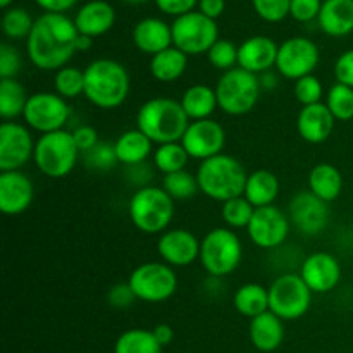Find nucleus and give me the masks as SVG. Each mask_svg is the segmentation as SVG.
Instances as JSON below:
<instances>
[{"instance_id":"bb28decb","label":"nucleus","mask_w":353,"mask_h":353,"mask_svg":"<svg viewBox=\"0 0 353 353\" xmlns=\"http://www.w3.org/2000/svg\"><path fill=\"white\" fill-rule=\"evenodd\" d=\"M152 147H154V143L140 130L124 131L114 141L117 162L124 164L126 168L147 162V159L152 155V150H154Z\"/></svg>"},{"instance_id":"4d7b16f0","label":"nucleus","mask_w":353,"mask_h":353,"mask_svg":"<svg viewBox=\"0 0 353 353\" xmlns=\"http://www.w3.org/2000/svg\"><path fill=\"white\" fill-rule=\"evenodd\" d=\"M93 45V38H90V37H85V34H79V38H78V52L79 50H90V47H92Z\"/></svg>"},{"instance_id":"423d86ee","label":"nucleus","mask_w":353,"mask_h":353,"mask_svg":"<svg viewBox=\"0 0 353 353\" xmlns=\"http://www.w3.org/2000/svg\"><path fill=\"white\" fill-rule=\"evenodd\" d=\"M243 259V243L231 228H214L200 240V264L210 278L233 274Z\"/></svg>"},{"instance_id":"4468645a","label":"nucleus","mask_w":353,"mask_h":353,"mask_svg":"<svg viewBox=\"0 0 353 353\" xmlns=\"http://www.w3.org/2000/svg\"><path fill=\"white\" fill-rule=\"evenodd\" d=\"M34 145L30 128L16 121L0 124V171H23L33 161Z\"/></svg>"},{"instance_id":"f3484780","label":"nucleus","mask_w":353,"mask_h":353,"mask_svg":"<svg viewBox=\"0 0 353 353\" xmlns=\"http://www.w3.org/2000/svg\"><path fill=\"white\" fill-rule=\"evenodd\" d=\"M181 145L188 152L190 159L203 162L223 154L226 145V131L221 123L214 119L192 121L183 134Z\"/></svg>"},{"instance_id":"aec40b11","label":"nucleus","mask_w":353,"mask_h":353,"mask_svg":"<svg viewBox=\"0 0 353 353\" xmlns=\"http://www.w3.org/2000/svg\"><path fill=\"white\" fill-rule=\"evenodd\" d=\"M34 186L23 171H0V210L6 216H19L30 209Z\"/></svg>"},{"instance_id":"b1692460","label":"nucleus","mask_w":353,"mask_h":353,"mask_svg":"<svg viewBox=\"0 0 353 353\" xmlns=\"http://www.w3.org/2000/svg\"><path fill=\"white\" fill-rule=\"evenodd\" d=\"M116 23V10L105 0H92L78 10L74 24L79 34L97 38L110 31Z\"/></svg>"},{"instance_id":"7ed1b4c3","label":"nucleus","mask_w":353,"mask_h":353,"mask_svg":"<svg viewBox=\"0 0 353 353\" xmlns=\"http://www.w3.org/2000/svg\"><path fill=\"white\" fill-rule=\"evenodd\" d=\"M190 123L181 102L169 97L147 100L137 114V130L155 145L181 141Z\"/></svg>"},{"instance_id":"6ab92c4d","label":"nucleus","mask_w":353,"mask_h":353,"mask_svg":"<svg viewBox=\"0 0 353 353\" xmlns=\"http://www.w3.org/2000/svg\"><path fill=\"white\" fill-rule=\"evenodd\" d=\"M300 276L312 293L333 292L341 281V264L330 252H314L303 259Z\"/></svg>"},{"instance_id":"de8ad7c7","label":"nucleus","mask_w":353,"mask_h":353,"mask_svg":"<svg viewBox=\"0 0 353 353\" xmlns=\"http://www.w3.org/2000/svg\"><path fill=\"white\" fill-rule=\"evenodd\" d=\"M107 300L112 307L116 309H128V307L133 305L137 302V296H134L133 290L128 283H117L107 293Z\"/></svg>"},{"instance_id":"3c124183","label":"nucleus","mask_w":353,"mask_h":353,"mask_svg":"<svg viewBox=\"0 0 353 353\" xmlns=\"http://www.w3.org/2000/svg\"><path fill=\"white\" fill-rule=\"evenodd\" d=\"M159 9L169 16H185V14L193 12L199 0H155Z\"/></svg>"},{"instance_id":"6e6552de","label":"nucleus","mask_w":353,"mask_h":353,"mask_svg":"<svg viewBox=\"0 0 353 353\" xmlns=\"http://www.w3.org/2000/svg\"><path fill=\"white\" fill-rule=\"evenodd\" d=\"M81 152L72 138V131H54L40 134L34 145L33 162L38 171L47 178H64L78 164Z\"/></svg>"},{"instance_id":"5701e85b","label":"nucleus","mask_w":353,"mask_h":353,"mask_svg":"<svg viewBox=\"0 0 353 353\" xmlns=\"http://www.w3.org/2000/svg\"><path fill=\"white\" fill-rule=\"evenodd\" d=\"M133 43L138 50L154 57L165 48L172 47L171 26L157 17H145L134 24Z\"/></svg>"},{"instance_id":"72a5a7b5","label":"nucleus","mask_w":353,"mask_h":353,"mask_svg":"<svg viewBox=\"0 0 353 353\" xmlns=\"http://www.w3.org/2000/svg\"><path fill=\"white\" fill-rule=\"evenodd\" d=\"M114 353H162V347L148 330H128L116 340Z\"/></svg>"},{"instance_id":"09e8293b","label":"nucleus","mask_w":353,"mask_h":353,"mask_svg":"<svg viewBox=\"0 0 353 353\" xmlns=\"http://www.w3.org/2000/svg\"><path fill=\"white\" fill-rule=\"evenodd\" d=\"M72 138H74L76 147H78V150L81 152L83 155L100 143L99 133H97L95 128L90 126V124H81V126L76 128V130L72 131Z\"/></svg>"},{"instance_id":"ddd939ff","label":"nucleus","mask_w":353,"mask_h":353,"mask_svg":"<svg viewBox=\"0 0 353 353\" xmlns=\"http://www.w3.org/2000/svg\"><path fill=\"white\" fill-rule=\"evenodd\" d=\"M319 47L305 37H292L279 45L276 69L279 74L292 81L312 74L319 64Z\"/></svg>"},{"instance_id":"58836bf2","label":"nucleus","mask_w":353,"mask_h":353,"mask_svg":"<svg viewBox=\"0 0 353 353\" xmlns=\"http://www.w3.org/2000/svg\"><path fill=\"white\" fill-rule=\"evenodd\" d=\"M255 207L245 199L243 195L231 199L221 205V216H223L224 223L231 230H241V228H248L252 217H254Z\"/></svg>"},{"instance_id":"5fc2aeb1","label":"nucleus","mask_w":353,"mask_h":353,"mask_svg":"<svg viewBox=\"0 0 353 353\" xmlns=\"http://www.w3.org/2000/svg\"><path fill=\"white\" fill-rule=\"evenodd\" d=\"M152 333H154L155 340L161 343V347H168V345L172 343V340H174V330H172L169 324L162 323V324H157V326L152 330Z\"/></svg>"},{"instance_id":"6e6d98bb","label":"nucleus","mask_w":353,"mask_h":353,"mask_svg":"<svg viewBox=\"0 0 353 353\" xmlns=\"http://www.w3.org/2000/svg\"><path fill=\"white\" fill-rule=\"evenodd\" d=\"M259 81H261L262 92H272L274 88H278V76L272 71H265L259 74Z\"/></svg>"},{"instance_id":"a878e982","label":"nucleus","mask_w":353,"mask_h":353,"mask_svg":"<svg viewBox=\"0 0 353 353\" xmlns=\"http://www.w3.org/2000/svg\"><path fill=\"white\" fill-rule=\"evenodd\" d=\"M317 21L330 37H347L353 31V0H324Z\"/></svg>"},{"instance_id":"c9c22d12","label":"nucleus","mask_w":353,"mask_h":353,"mask_svg":"<svg viewBox=\"0 0 353 353\" xmlns=\"http://www.w3.org/2000/svg\"><path fill=\"white\" fill-rule=\"evenodd\" d=\"M54 88L55 93L65 100L85 95V71H81L79 68H72V65L59 69L55 72Z\"/></svg>"},{"instance_id":"13d9d810","label":"nucleus","mask_w":353,"mask_h":353,"mask_svg":"<svg viewBox=\"0 0 353 353\" xmlns=\"http://www.w3.org/2000/svg\"><path fill=\"white\" fill-rule=\"evenodd\" d=\"M10 2H12V0H0V6H2L3 9H7V7L10 6Z\"/></svg>"},{"instance_id":"f257e3e1","label":"nucleus","mask_w":353,"mask_h":353,"mask_svg":"<svg viewBox=\"0 0 353 353\" xmlns=\"http://www.w3.org/2000/svg\"><path fill=\"white\" fill-rule=\"evenodd\" d=\"M79 31L65 14H41L28 37V57L41 71L65 68L78 52Z\"/></svg>"},{"instance_id":"2f4dec72","label":"nucleus","mask_w":353,"mask_h":353,"mask_svg":"<svg viewBox=\"0 0 353 353\" xmlns=\"http://www.w3.org/2000/svg\"><path fill=\"white\" fill-rule=\"evenodd\" d=\"M233 305L240 316L254 319L269 310V288H264L259 283L241 285L234 293Z\"/></svg>"},{"instance_id":"473e14b6","label":"nucleus","mask_w":353,"mask_h":353,"mask_svg":"<svg viewBox=\"0 0 353 353\" xmlns=\"http://www.w3.org/2000/svg\"><path fill=\"white\" fill-rule=\"evenodd\" d=\"M30 95L16 78L0 79V116L3 121H14L23 116Z\"/></svg>"},{"instance_id":"2eb2a0df","label":"nucleus","mask_w":353,"mask_h":353,"mask_svg":"<svg viewBox=\"0 0 353 353\" xmlns=\"http://www.w3.org/2000/svg\"><path fill=\"white\" fill-rule=\"evenodd\" d=\"M288 217L292 226L300 233L305 236H317L330 224V203L314 195L310 190L299 192L290 200Z\"/></svg>"},{"instance_id":"8fccbe9b","label":"nucleus","mask_w":353,"mask_h":353,"mask_svg":"<svg viewBox=\"0 0 353 353\" xmlns=\"http://www.w3.org/2000/svg\"><path fill=\"white\" fill-rule=\"evenodd\" d=\"M334 78L336 83L353 88V48L343 52L334 62Z\"/></svg>"},{"instance_id":"c756f323","label":"nucleus","mask_w":353,"mask_h":353,"mask_svg":"<svg viewBox=\"0 0 353 353\" xmlns=\"http://www.w3.org/2000/svg\"><path fill=\"white\" fill-rule=\"evenodd\" d=\"M179 102H181L190 121L210 119L216 109H219L216 88L202 85V83L188 86Z\"/></svg>"},{"instance_id":"f8f14e48","label":"nucleus","mask_w":353,"mask_h":353,"mask_svg":"<svg viewBox=\"0 0 353 353\" xmlns=\"http://www.w3.org/2000/svg\"><path fill=\"white\" fill-rule=\"evenodd\" d=\"M71 117V107L68 100L52 92H38L30 95L23 119L30 130L40 134L64 130Z\"/></svg>"},{"instance_id":"e433bc0d","label":"nucleus","mask_w":353,"mask_h":353,"mask_svg":"<svg viewBox=\"0 0 353 353\" xmlns=\"http://www.w3.org/2000/svg\"><path fill=\"white\" fill-rule=\"evenodd\" d=\"M333 114V117L341 123L353 119V88L341 83H334L326 93V102H324Z\"/></svg>"},{"instance_id":"79ce46f5","label":"nucleus","mask_w":353,"mask_h":353,"mask_svg":"<svg viewBox=\"0 0 353 353\" xmlns=\"http://www.w3.org/2000/svg\"><path fill=\"white\" fill-rule=\"evenodd\" d=\"M293 93H295V99L302 103V107H307L323 102L324 88L323 83H321V79L317 76L309 74L305 78H300L299 81H295Z\"/></svg>"},{"instance_id":"a19ab883","label":"nucleus","mask_w":353,"mask_h":353,"mask_svg":"<svg viewBox=\"0 0 353 353\" xmlns=\"http://www.w3.org/2000/svg\"><path fill=\"white\" fill-rule=\"evenodd\" d=\"M207 57L214 68L223 72L238 68V47L233 41L224 40V38H219L212 45V48L207 52Z\"/></svg>"},{"instance_id":"a211bd4d","label":"nucleus","mask_w":353,"mask_h":353,"mask_svg":"<svg viewBox=\"0 0 353 353\" xmlns=\"http://www.w3.org/2000/svg\"><path fill=\"white\" fill-rule=\"evenodd\" d=\"M157 254L171 268H186L200 259V240L183 228L168 230L159 236Z\"/></svg>"},{"instance_id":"dca6fc26","label":"nucleus","mask_w":353,"mask_h":353,"mask_svg":"<svg viewBox=\"0 0 353 353\" xmlns=\"http://www.w3.org/2000/svg\"><path fill=\"white\" fill-rule=\"evenodd\" d=\"M290 217L276 205L255 209L247 231L252 243L262 250L281 247L290 234Z\"/></svg>"},{"instance_id":"603ef678","label":"nucleus","mask_w":353,"mask_h":353,"mask_svg":"<svg viewBox=\"0 0 353 353\" xmlns=\"http://www.w3.org/2000/svg\"><path fill=\"white\" fill-rule=\"evenodd\" d=\"M48 14H65L78 3V0H34Z\"/></svg>"},{"instance_id":"7c9ffc66","label":"nucleus","mask_w":353,"mask_h":353,"mask_svg":"<svg viewBox=\"0 0 353 353\" xmlns=\"http://www.w3.org/2000/svg\"><path fill=\"white\" fill-rule=\"evenodd\" d=\"M186 68H188V55L183 54L174 45L150 59L152 76L161 83L178 81L185 74Z\"/></svg>"},{"instance_id":"9b49d317","label":"nucleus","mask_w":353,"mask_h":353,"mask_svg":"<svg viewBox=\"0 0 353 353\" xmlns=\"http://www.w3.org/2000/svg\"><path fill=\"white\" fill-rule=\"evenodd\" d=\"M172 45L176 48L190 55H202L212 48V45L219 40V28L210 17L203 16L200 10L176 17L171 24Z\"/></svg>"},{"instance_id":"20e7f679","label":"nucleus","mask_w":353,"mask_h":353,"mask_svg":"<svg viewBox=\"0 0 353 353\" xmlns=\"http://www.w3.org/2000/svg\"><path fill=\"white\" fill-rule=\"evenodd\" d=\"M247 169L233 155L219 154L200 162L196 169V181L200 192L216 202H228L241 196L247 185Z\"/></svg>"},{"instance_id":"c03bdc74","label":"nucleus","mask_w":353,"mask_h":353,"mask_svg":"<svg viewBox=\"0 0 353 353\" xmlns=\"http://www.w3.org/2000/svg\"><path fill=\"white\" fill-rule=\"evenodd\" d=\"M259 17L268 23H279L290 14L292 0H252Z\"/></svg>"},{"instance_id":"f704fd0d","label":"nucleus","mask_w":353,"mask_h":353,"mask_svg":"<svg viewBox=\"0 0 353 353\" xmlns=\"http://www.w3.org/2000/svg\"><path fill=\"white\" fill-rule=\"evenodd\" d=\"M152 161H154L155 169L165 176L172 174V172L185 171L190 155L181 145V141H174V143L157 145L154 155H152Z\"/></svg>"},{"instance_id":"412c9836","label":"nucleus","mask_w":353,"mask_h":353,"mask_svg":"<svg viewBox=\"0 0 353 353\" xmlns=\"http://www.w3.org/2000/svg\"><path fill=\"white\" fill-rule=\"evenodd\" d=\"M278 50L279 45L264 34L247 38L238 47V68L257 76L265 71H272V68H276Z\"/></svg>"},{"instance_id":"a18cd8bd","label":"nucleus","mask_w":353,"mask_h":353,"mask_svg":"<svg viewBox=\"0 0 353 353\" xmlns=\"http://www.w3.org/2000/svg\"><path fill=\"white\" fill-rule=\"evenodd\" d=\"M23 68V59L19 50L10 43L0 45V79L16 78Z\"/></svg>"},{"instance_id":"bf43d9fd","label":"nucleus","mask_w":353,"mask_h":353,"mask_svg":"<svg viewBox=\"0 0 353 353\" xmlns=\"http://www.w3.org/2000/svg\"><path fill=\"white\" fill-rule=\"evenodd\" d=\"M124 2H128V3H145V2H148V0H124Z\"/></svg>"},{"instance_id":"ea45409f","label":"nucleus","mask_w":353,"mask_h":353,"mask_svg":"<svg viewBox=\"0 0 353 353\" xmlns=\"http://www.w3.org/2000/svg\"><path fill=\"white\" fill-rule=\"evenodd\" d=\"M34 26V19L30 12L21 7H12L7 9L2 17V31L10 40H23L30 37L31 30Z\"/></svg>"},{"instance_id":"f03ea898","label":"nucleus","mask_w":353,"mask_h":353,"mask_svg":"<svg viewBox=\"0 0 353 353\" xmlns=\"http://www.w3.org/2000/svg\"><path fill=\"white\" fill-rule=\"evenodd\" d=\"M130 90V72L119 61L102 57L85 68V97L97 109H117L126 102Z\"/></svg>"},{"instance_id":"cd10ccee","label":"nucleus","mask_w":353,"mask_h":353,"mask_svg":"<svg viewBox=\"0 0 353 353\" xmlns=\"http://www.w3.org/2000/svg\"><path fill=\"white\" fill-rule=\"evenodd\" d=\"M309 190L326 203L334 202L343 192V174L336 165L321 162L310 169Z\"/></svg>"},{"instance_id":"393cba45","label":"nucleus","mask_w":353,"mask_h":353,"mask_svg":"<svg viewBox=\"0 0 353 353\" xmlns=\"http://www.w3.org/2000/svg\"><path fill=\"white\" fill-rule=\"evenodd\" d=\"M248 336H250L252 345L259 352L271 353L278 350L285 340V324H283V319L268 310V312L250 319Z\"/></svg>"},{"instance_id":"0eeeda50","label":"nucleus","mask_w":353,"mask_h":353,"mask_svg":"<svg viewBox=\"0 0 353 353\" xmlns=\"http://www.w3.org/2000/svg\"><path fill=\"white\" fill-rule=\"evenodd\" d=\"M261 81L257 74L234 68L221 74L216 83L219 109L228 116H245L252 112L261 100Z\"/></svg>"},{"instance_id":"864d4df0","label":"nucleus","mask_w":353,"mask_h":353,"mask_svg":"<svg viewBox=\"0 0 353 353\" xmlns=\"http://www.w3.org/2000/svg\"><path fill=\"white\" fill-rule=\"evenodd\" d=\"M226 2L224 0H199V9L203 16L216 21L224 12Z\"/></svg>"},{"instance_id":"37998d69","label":"nucleus","mask_w":353,"mask_h":353,"mask_svg":"<svg viewBox=\"0 0 353 353\" xmlns=\"http://www.w3.org/2000/svg\"><path fill=\"white\" fill-rule=\"evenodd\" d=\"M86 168L93 169V171H109L114 165L119 164L116 157V150H114V143H105L100 141L95 148L85 154Z\"/></svg>"},{"instance_id":"39448f33","label":"nucleus","mask_w":353,"mask_h":353,"mask_svg":"<svg viewBox=\"0 0 353 353\" xmlns=\"http://www.w3.org/2000/svg\"><path fill=\"white\" fill-rule=\"evenodd\" d=\"M128 214L138 231L145 234H162L168 231L174 217V200L162 186H143L130 199Z\"/></svg>"},{"instance_id":"c85d7f7f","label":"nucleus","mask_w":353,"mask_h":353,"mask_svg":"<svg viewBox=\"0 0 353 353\" xmlns=\"http://www.w3.org/2000/svg\"><path fill=\"white\" fill-rule=\"evenodd\" d=\"M279 195V179L278 176L268 169H259L248 174L247 185H245L243 196L255 207L272 205Z\"/></svg>"},{"instance_id":"4c0bfd02","label":"nucleus","mask_w":353,"mask_h":353,"mask_svg":"<svg viewBox=\"0 0 353 353\" xmlns=\"http://www.w3.org/2000/svg\"><path fill=\"white\" fill-rule=\"evenodd\" d=\"M162 188L172 200H188L200 192L196 174L190 171H178L162 178Z\"/></svg>"},{"instance_id":"49530a36","label":"nucleus","mask_w":353,"mask_h":353,"mask_svg":"<svg viewBox=\"0 0 353 353\" xmlns=\"http://www.w3.org/2000/svg\"><path fill=\"white\" fill-rule=\"evenodd\" d=\"M321 7H323L321 0H292L290 16L299 23H310L319 17Z\"/></svg>"},{"instance_id":"4be33fe9","label":"nucleus","mask_w":353,"mask_h":353,"mask_svg":"<svg viewBox=\"0 0 353 353\" xmlns=\"http://www.w3.org/2000/svg\"><path fill=\"white\" fill-rule=\"evenodd\" d=\"M336 119L324 102L302 107L296 116V131L307 143L319 145L330 140Z\"/></svg>"},{"instance_id":"1a4fd4ad","label":"nucleus","mask_w":353,"mask_h":353,"mask_svg":"<svg viewBox=\"0 0 353 353\" xmlns=\"http://www.w3.org/2000/svg\"><path fill=\"white\" fill-rule=\"evenodd\" d=\"M312 295L300 272H285L269 286V310L283 321H296L309 312Z\"/></svg>"},{"instance_id":"9d476101","label":"nucleus","mask_w":353,"mask_h":353,"mask_svg":"<svg viewBox=\"0 0 353 353\" xmlns=\"http://www.w3.org/2000/svg\"><path fill=\"white\" fill-rule=\"evenodd\" d=\"M128 285L140 302L162 303L178 290V276L165 262H145L133 269Z\"/></svg>"}]
</instances>
